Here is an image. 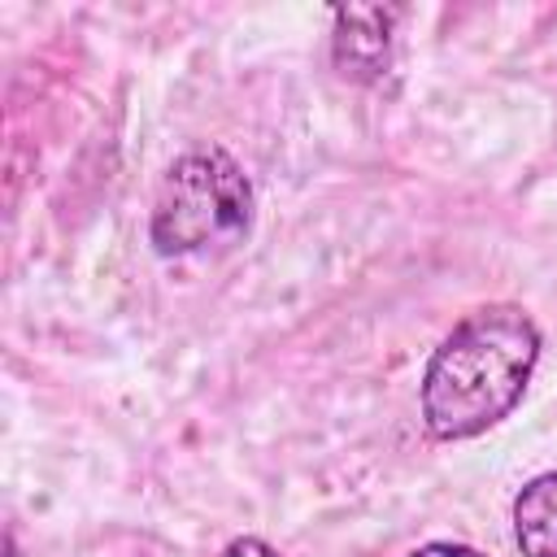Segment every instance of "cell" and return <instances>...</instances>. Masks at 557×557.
I'll return each mask as SVG.
<instances>
[{"instance_id":"8992f818","label":"cell","mask_w":557,"mask_h":557,"mask_svg":"<svg viewBox=\"0 0 557 557\" xmlns=\"http://www.w3.org/2000/svg\"><path fill=\"white\" fill-rule=\"evenodd\" d=\"M222 557H278V553L265 540H257V535H239V540H231L222 548Z\"/></svg>"},{"instance_id":"5b68a950","label":"cell","mask_w":557,"mask_h":557,"mask_svg":"<svg viewBox=\"0 0 557 557\" xmlns=\"http://www.w3.org/2000/svg\"><path fill=\"white\" fill-rule=\"evenodd\" d=\"M409 557H487V553H479V548H470V544H448V540H435V544L413 548Z\"/></svg>"},{"instance_id":"7a4b0ae2","label":"cell","mask_w":557,"mask_h":557,"mask_svg":"<svg viewBox=\"0 0 557 557\" xmlns=\"http://www.w3.org/2000/svg\"><path fill=\"white\" fill-rule=\"evenodd\" d=\"M252 226V183L222 148L178 157L152 200L148 239L161 257H196L231 248Z\"/></svg>"},{"instance_id":"3957f363","label":"cell","mask_w":557,"mask_h":557,"mask_svg":"<svg viewBox=\"0 0 557 557\" xmlns=\"http://www.w3.org/2000/svg\"><path fill=\"white\" fill-rule=\"evenodd\" d=\"M400 9L392 4H339L331 9L335 35H331V52H335V70L344 78L357 83H374L387 74L392 61V26H396Z\"/></svg>"},{"instance_id":"6da1fadb","label":"cell","mask_w":557,"mask_h":557,"mask_svg":"<svg viewBox=\"0 0 557 557\" xmlns=\"http://www.w3.org/2000/svg\"><path fill=\"white\" fill-rule=\"evenodd\" d=\"M540 361V326L522 305L466 313L422 370V422L435 440H474L522 400Z\"/></svg>"},{"instance_id":"277c9868","label":"cell","mask_w":557,"mask_h":557,"mask_svg":"<svg viewBox=\"0 0 557 557\" xmlns=\"http://www.w3.org/2000/svg\"><path fill=\"white\" fill-rule=\"evenodd\" d=\"M513 540L522 557H557V470L535 474L513 496Z\"/></svg>"},{"instance_id":"52a82bcc","label":"cell","mask_w":557,"mask_h":557,"mask_svg":"<svg viewBox=\"0 0 557 557\" xmlns=\"http://www.w3.org/2000/svg\"><path fill=\"white\" fill-rule=\"evenodd\" d=\"M4 557H22V548H17V540H13V531H4Z\"/></svg>"}]
</instances>
